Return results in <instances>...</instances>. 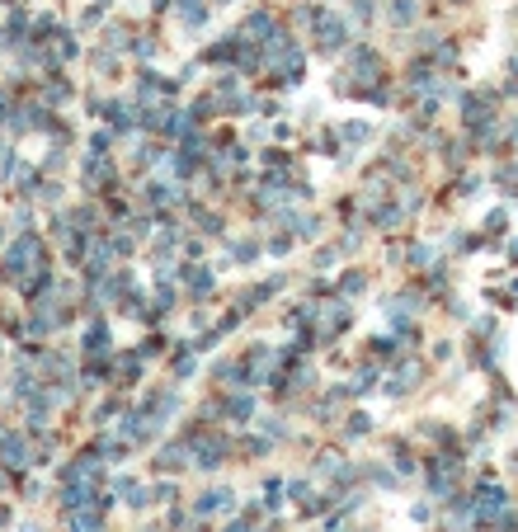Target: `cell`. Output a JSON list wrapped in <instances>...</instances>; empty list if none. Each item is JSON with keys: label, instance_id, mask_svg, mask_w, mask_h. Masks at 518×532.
I'll use <instances>...</instances> for the list:
<instances>
[{"label": "cell", "instance_id": "13", "mask_svg": "<svg viewBox=\"0 0 518 532\" xmlns=\"http://www.w3.org/2000/svg\"><path fill=\"white\" fill-rule=\"evenodd\" d=\"M405 386H414V363H405V368L396 373V382H391V391H405Z\"/></svg>", "mask_w": 518, "mask_h": 532}, {"label": "cell", "instance_id": "14", "mask_svg": "<svg viewBox=\"0 0 518 532\" xmlns=\"http://www.w3.org/2000/svg\"><path fill=\"white\" fill-rule=\"evenodd\" d=\"M108 118H113L118 128H128V123H132V108L128 104H113V108H108Z\"/></svg>", "mask_w": 518, "mask_h": 532}, {"label": "cell", "instance_id": "5", "mask_svg": "<svg viewBox=\"0 0 518 532\" xmlns=\"http://www.w3.org/2000/svg\"><path fill=\"white\" fill-rule=\"evenodd\" d=\"M344 320H349V306H339V302H330V306L320 311V335L330 339V335H335V330L344 325Z\"/></svg>", "mask_w": 518, "mask_h": 532}, {"label": "cell", "instance_id": "12", "mask_svg": "<svg viewBox=\"0 0 518 532\" xmlns=\"http://www.w3.org/2000/svg\"><path fill=\"white\" fill-rule=\"evenodd\" d=\"M414 19V0H396L391 5V24H410Z\"/></svg>", "mask_w": 518, "mask_h": 532}, {"label": "cell", "instance_id": "4", "mask_svg": "<svg viewBox=\"0 0 518 532\" xmlns=\"http://www.w3.org/2000/svg\"><path fill=\"white\" fill-rule=\"evenodd\" d=\"M499 509H504V490H495V485H486V490L476 495V513H481V518L490 523V518L499 513Z\"/></svg>", "mask_w": 518, "mask_h": 532}, {"label": "cell", "instance_id": "6", "mask_svg": "<svg viewBox=\"0 0 518 532\" xmlns=\"http://www.w3.org/2000/svg\"><path fill=\"white\" fill-rule=\"evenodd\" d=\"M231 504H236L231 490H207V495H203L193 509H198V513H217V509H231Z\"/></svg>", "mask_w": 518, "mask_h": 532}, {"label": "cell", "instance_id": "2", "mask_svg": "<svg viewBox=\"0 0 518 532\" xmlns=\"http://www.w3.org/2000/svg\"><path fill=\"white\" fill-rule=\"evenodd\" d=\"M316 33H320V48H344L349 43V24L339 14H316Z\"/></svg>", "mask_w": 518, "mask_h": 532}, {"label": "cell", "instance_id": "17", "mask_svg": "<svg viewBox=\"0 0 518 532\" xmlns=\"http://www.w3.org/2000/svg\"><path fill=\"white\" fill-rule=\"evenodd\" d=\"M227 410H231L236 420H245V415H250V400H245V396H236V400H231V405H227Z\"/></svg>", "mask_w": 518, "mask_h": 532}, {"label": "cell", "instance_id": "11", "mask_svg": "<svg viewBox=\"0 0 518 532\" xmlns=\"http://www.w3.org/2000/svg\"><path fill=\"white\" fill-rule=\"evenodd\" d=\"M160 466H165V471H180V466H184V443L165 448V453H160Z\"/></svg>", "mask_w": 518, "mask_h": 532}, {"label": "cell", "instance_id": "16", "mask_svg": "<svg viewBox=\"0 0 518 532\" xmlns=\"http://www.w3.org/2000/svg\"><path fill=\"white\" fill-rule=\"evenodd\" d=\"M76 532H99V518H95V513L85 509V513H80V518H76Z\"/></svg>", "mask_w": 518, "mask_h": 532}, {"label": "cell", "instance_id": "9", "mask_svg": "<svg viewBox=\"0 0 518 532\" xmlns=\"http://www.w3.org/2000/svg\"><path fill=\"white\" fill-rule=\"evenodd\" d=\"M104 344H108V330L95 320V325H90V335H85V348H90V353H104Z\"/></svg>", "mask_w": 518, "mask_h": 532}, {"label": "cell", "instance_id": "8", "mask_svg": "<svg viewBox=\"0 0 518 532\" xmlns=\"http://www.w3.org/2000/svg\"><path fill=\"white\" fill-rule=\"evenodd\" d=\"M180 19H184L189 28H198V24L207 19V5H203V0H180Z\"/></svg>", "mask_w": 518, "mask_h": 532}, {"label": "cell", "instance_id": "3", "mask_svg": "<svg viewBox=\"0 0 518 532\" xmlns=\"http://www.w3.org/2000/svg\"><path fill=\"white\" fill-rule=\"evenodd\" d=\"M189 448H193V457H198V466H207V471H212V466L222 462V453H227V448H222V438H193Z\"/></svg>", "mask_w": 518, "mask_h": 532}, {"label": "cell", "instance_id": "10", "mask_svg": "<svg viewBox=\"0 0 518 532\" xmlns=\"http://www.w3.org/2000/svg\"><path fill=\"white\" fill-rule=\"evenodd\" d=\"M189 288H193L198 297L212 293V278H207V268H189Z\"/></svg>", "mask_w": 518, "mask_h": 532}, {"label": "cell", "instance_id": "15", "mask_svg": "<svg viewBox=\"0 0 518 532\" xmlns=\"http://www.w3.org/2000/svg\"><path fill=\"white\" fill-rule=\"evenodd\" d=\"M146 193H151V203H170V198H175V188H170V184H151Z\"/></svg>", "mask_w": 518, "mask_h": 532}, {"label": "cell", "instance_id": "1", "mask_svg": "<svg viewBox=\"0 0 518 532\" xmlns=\"http://www.w3.org/2000/svg\"><path fill=\"white\" fill-rule=\"evenodd\" d=\"M28 268H43V245H38V236H19L10 250H5V273H10L24 293H33V288L48 283V278H33Z\"/></svg>", "mask_w": 518, "mask_h": 532}, {"label": "cell", "instance_id": "7", "mask_svg": "<svg viewBox=\"0 0 518 532\" xmlns=\"http://www.w3.org/2000/svg\"><path fill=\"white\" fill-rule=\"evenodd\" d=\"M0 457H5L10 466H24V462H28V453H24V438H15V433H10V438H0Z\"/></svg>", "mask_w": 518, "mask_h": 532}]
</instances>
